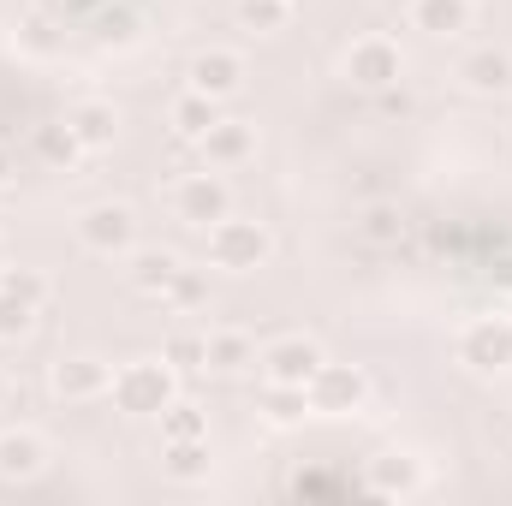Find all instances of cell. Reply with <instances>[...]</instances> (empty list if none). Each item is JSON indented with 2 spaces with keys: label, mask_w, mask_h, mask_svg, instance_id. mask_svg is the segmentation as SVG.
<instances>
[{
  "label": "cell",
  "mask_w": 512,
  "mask_h": 506,
  "mask_svg": "<svg viewBox=\"0 0 512 506\" xmlns=\"http://www.w3.org/2000/svg\"><path fill=\"white\" fill-rule=\"evenodd\" d=\"M0 268H6V245H0Z\"/></svg>",
  "instance_id": "33"
},
{
  "label": "cell",
  "mask_w": 512,
  "mask_h": 506,
  "mask_svg": "<svg viewBox=\"0 0 512 506\" xmlns=\"http://www.w3.org/2000/svg\"><path fill=\"white\" fill-rule=\"evenodd\" d=\"M358 239L376 245V251L399 245V239H405V209H399V203H370V209L358 215Z\"/></svg>",
  "instance_id": "22"
},
{
  "label": "cell",
  "mask_w": 512,
  "mask_h": 506,
  "mask_svg": "<svg viewBox=\"0 0 512 506\" xmlns=\"http://www.w3.org/2000/svg\"><path fill=\"white\" fill-rule=\"evenodd\" d=\"M197 149H203V161H209V167H245V161L256 155V126H251V120H227V114H221Z\"/></svg>",
  "instance_id": "16"
},
{
  "label": "cell",
  "mask_w": 512,
  "mask_h": 506,
  "mask_svg": "<svg viewBox=\"0 0 512 506\" xmlns=\"http://www.w3.org/2000/svg\"><path fill=\"white\" fill-rule=\"evenodd\" d=\"M108 399L126 411V417H161L173 399H179V370L167 358H137L126 370H114Z\"/></svg>",
  "instance_id": "2"
},
{
  "label": "cell",
  "mask_w": 512,
  "mask_h": 506,
  "mask_svg": "<svg viewBox=\"0 0 512 506\" xmlns=\"http://www.w3.org/2000/svg\"><path fill=\"white\" fill-rule=\"evenodd\" d=\"M30 328H36V304H24V298L0 292V340H24Z\"/></svg>",
  "instance_id": "29"
},
{
  "label": "cell",
  "mask_w": 512,
  "mask_h": 506,
  "mask_svg": "<svg viewBox=\"0 0 512 506\" xmlns=\"http://www.w3.org/2000/svg\"><path fill=\"white\" fill-rule=\"evenodd\" d=\"M167 120H173V131H179L185 143H203L209 126L221 120V102H215V96H203V90H179V96H173V108H167Z\"/></svg>",
  "instance_id": "19"
},
{
  "label": "cell",
  "mask_w": 512,
  "mask_h": 506,
  "mask_svg": "<svg viewBox=\"0 0 512 506\" xmlns=\"http://www.w3.org/2000/svg\"><path fill=\"white\" fill-rule=\"evenodd\" d=\"M340 78L364 96H387L399 78H405V54L393 36H358L346 54H340Z\"/></svg>",
  "instance_id": "4"
},
{
  "label": "cell",
  "mask_w": 512,
  "mask_h": 506,
  "mask_svg": "<svg viewBox=\"0 0 512 506\" xmlns=\"http://www.w3.org/2000/svg\"><path fill=\"white\" fill-rule=\"evenodd\" d=\"M179 268L185 262H179V251H167V245H131V256H126V280L143 298H161Z\"/></svg>",
  "instance_id": "17"
},
{
  "label": "cell",
  "mask_w": 512,
  "mask_h": 506,
  "mask_svg": "<svg viewBox=\"0 0 512 506\" xmlns=\"http://www.w3.org/2000/svg\"><path fill=\"white\" fill-rule=\"evenodd\" d=\"M48 387H54V399H66V405H90V399H108L114 370H108L102 358H90V352H72V358H54V364H48Z\"/></svg>",
  "instance_id": "9"
},
{
  "label": "cell",
  "mask_w": 512,
  "mask_h": 506,
  "mask_svg": "<svg viewBox=\"0 0 512 506\" xmlns=\"http://www.w3.org/2000/svg\"><path fill=\"white\" fill-rule=\"evenodd\" d=\"M304 393H310V417H352L370 399V376L358 364H322Z\"/></svg>",
  "instance_id": "5"
},
{
  "label": "cell",
  "mask_w": 512,
  "mask_h": 506,
  "mask_svg": "<svg viewBox=\"0 0 512 506\" xmlns=\"http://www.w3.org/2000/svg\"><path fill=\"white\" fill-rule=\"evenodd\" d=\"M66 126H72V137L96 155V149H114V137H120V108H114L108 96H78V102L66 108Z\"/></svg>",
  "instance_id": "13"
},
{
  "label": "cell",
  "mask_w": 512,
  "mask_h": 506,
  "mask_svg": "<svg viewBox=\"0 0 512 506\" xmlns=\"http://www.w3.org/2000/svg\"><path fill=\"white\" fill-rule=\"evenodd\" d=\"M78 245L96 256H131V245H137V209L131 203H90L78 215Z\"/></svg>",
  "instance_id": "8"
},
{
  "label": "cell",
  "mask_w": 512,
  "mask_h": 506,
  "mask_svg": "<svg viewBox=\"0 0 512 506\" xmlns=\"http://www.w3.org/2000/svg\"><path fill=\"white\" fill-rule=\"evenodd\" d=\"M48 471V441L36 429H6L0 435V483H30Z\"/></svg>",
  "instance_id": "15"
},
{
  "label": "cell",
  "mask_w": 512,
  "mask_h": 506,
  "mask_svg": "<svg viewBox=\"0 0 512 506\" xmlns=\"http://www.w3.org/2000/svg\"><path fill=\"white\" fill-rule=\"evenodd\" d=\"M453 358L471 376H507L512 370V316H471L453 334Z\"/></svg>",
  "instance_id": "3"
},
{
  "label": "cell",
  "mask_w": 512,
  "mask_h": 506,
  "mask_svg": "<svg viewBox=\"0 0 512 506\" xmlns=\"http://www.w3.org/2000/svg\"><path fill=\"white\" fill-rule=\"evenodd\" d=\"M328 364V352L310 340V334H280L256 352V370L262 381H286V387H310V376Z\"/></svg>",
  "instance_id": "7"
},
{
  "label": "cell",
  "mask_w": 512,
  "mask_h": 506,
  "mask_svg": "<svg viewBox=\"0 0 512 506\" xmlns=\"http://www.w3.org/2000/svg\"><path fill=\"white\" fill-rule=\"evenodd\" d=\"M173 215L185 227H215L221 215H233V191L221 179V167H203V173H185L173 185Z\"/></svg>",
  "instance_id": "6"
},
{
  "label": "cell",
  "mask_w": 512,
  "mask_h": 506,
  "mask_svg": "<svg viewBox=\"0 0 512 506\" xmlns=\"http://www.w3.org/2000/svg\"><path fill=\"white\" fill-rule=\"evenodd\" d=\"M161 358H167L179 376H197V370H209V334H173V340L161 346Z\"/></svg>",
  "instance_id": "27"
},
{
  "label": "cell",
  "mask_w": 512,
  "mask_h": 506,
  "mask_svg": "<svg viewBox=\"0 0 512 506\" xmlns=\"http://www.w3.org/2000/svg\"><path fill=\"white\" fill-rule=\"evenodd\" d=\"M209 370L215 376H245V370H256V340L239 334V328L209 334Z\"/></svg>",
  "instance_id": "20"
},
{
  "label": "cell",
  "mask_w": 512,
  "mask_h": 506,
  "mask_svg": "<svg viewBox=\"0 0 512 506\" xmlns=\"http://www.w3.org/2000/svg\"><path fill=\"white\" fill-rule=\"evenodd\" d=\"M453 78H459L465 96L501 102V96H512V54L507 48H471V54L453 66Z\"/></svg>",
  "instance_id": "11"
},
{
  "label": "cell",
  "mask_w": 512,
  "mask_h": 506,
  "mask_svg": "<svg viewBox=\"0 0 512 506\" xmlns=\"http://www.w3.org/2000/svg\"><path fill=\"white\" fill-rule=\"evenodd\" d=\"M262 417L274 429H292V423L310 417V393L304 387H286V381H262Z\"/></svg>",
  "instance_id": "21"
},
{
  "label": "cell",
  "mask_w": 512,
  "mask_h": 506,
  "mask_svg": "<svg viewBox=\"0 0 512 506\" xmlns=\"http://www.w3.org/2000/svg\"><path fill=\"white\" fill-rule=\"evenodd\" d=\"M24 48H30V54H48V48H54V36H48V24H42V18H30V24H24Z\"/></svg>",
  "instance_id": "30"
},
{
  "label": "cell",
  "mask_w": 512,
  "mask_h": 506,
  "mask_svg": "<svg viewBox=\"0 0 512 506\" xmlns=\"http://www.w3.org/2000/svg\"><path fill=\"white\" fill-rule=\"evenodd\" d=\"M209 298V280H203V268H179L173 280H167V292H161V304L167 310H197Z\"/></svg>",
  "instance_id": "28"
},
{
  "label": "cell",
  "mask_w": 512,
  "mask_h": 506,
  "mask_svg": "<svg viewBox=\"0 0 512 506\" xmlns=\"http://www.w3.org/2000/svg\"><path fill=\"white\" fill-rule=\"evenodd\" d=\"M405 24L429 42H453L471 30V0H405Z\"/></svg>",
  "instance_id": "14"
},
{
  "label": "cell",
  "mask_w": 512,
  "mask_h": 506,
  "mask_svg": "<svg viewBox=\"0 0 512 506\" xmlns=\"http://www.w3.org/2000/svg\"><path fill=\"white\" fill-rule=\"evenodd\" d=\"M185 90H203V96H215V102H233V96L245 90V54H233V48H203V54H191Z\"/></svg>",
  "instance_id": "10"
},
{
  "label": "cell",
  "mask_w": 512,
  "mask_h": 506,
  "mask_svg": "<svg viewBox=\"0 0 512 506\" xmlns=\"http://www.w3.org/2000/svg\"><path fill=\"white\" fill-rule=\"evenodd\" d=\"M36 155H42L48 167H78L90 149H84V143L72 137V126L60 120V126H42V131H36Z\"/></svg>",
  "instance_id": "24"
},
{
  "label": "cell",
  "mask_w": 512,
  "mask_h": 506,
  "mask_svg": "<svg viewBox=\"0 0 512 506\" xmlns=\"http://www.w3.org/2000/svg\"><path fill=\"white\" fill-rule=\"evenodd\" d=\"M209 435H197V441H161V477L167 483H209Z\"/></svg>",
  "instance_id": "18"
},
{
  "label": "cell",
  "mask_w": 512,
  "mask_h": 506,
  "mask_svg": "<svg viewBox=\"0 0 512 506\" xmlns=\"http://www.w3.org/2000/svg\"><path fill=\"white\" fill-rule=\"evenodd\" d=\"M423 483H429V477H423V459H417V453H382V459H370V471H364V489L382 495V501H411Z\"/></svg>",
  "instance_id": "12"
},
{
  "label": "cell",
  "mask_w": 512,
  "mask_h": 506,
  "mask_svg": "<svg viewBox=\"0 0 512 506\" xmlns=\"http://www.w3.org/2000/svg\"><path fill=\"white\" fill-rule=\"evenodd\" d=\"M155 423H161V441H197V435H209V411L197 399H173Z\"/></svg>",
  "instance_id": "23"
},
{
  "label": "cell",
  "mask_w": 512,
  "mask_h": 506,
  "mask_svg": "<svg viewBox=\"0 0 512 506\" xmlns=\"http://www.w3.org/2000/svg\"><path fill=\"white\" fill-rule=\"evenodd\" d=\"M0 292H12V298H24V304H36V310L54 298L48 274H42V268H24V262H6V268H0Z\"/></svg>",
  "instance_id": "25"
},
{
  "label": "cell",
  "mask_w": 512,
  "mask_h": 506,
  "mask_svg": "<svg viewBox=\"0 0 512 506\" xmlns=\"http://www.w3.org/2000/svg\"><path fill=\"white\" fill-rule=\"evenodd\" d=\"M6 405H12V381L0 376V411H6Z\"/></svg>",
  "instance_id": "32"
},
{
  "label": "cell",
  "mask_w": 512,
  "mask_h": 506,
  "mask_svg": "<svg viewBox=\"0 0 512 506\" xmlns=\"http://www.w3.org/2000/svg\"><path fill=\"white\" fill-rule=\"evenodd\" d=\"M239 24L251 36H280L292 24V0H239Z\"/></svg>",
  "instance_id": "26"
},
{
  "label": "cell",
  "mask_w": 512,
  "mask_h": 506,
  "mask_svg": "<svg viewBox=\"0 0 512 506\" xmlns=\"http://www.w3.org/2000/svg\"><path fill=\"white\" fill-rule=\"evenodd\" d=\"M0 185H12V149L0 143Z\"/></svg>",
  "instance_id": "31"
},
{
  "label": "cell",
  "mask_w": 512,
  "mask_h": 506,
  "mask_svg": "<svg viewBox=\"0 0 512 506\" xmlns=\"http://www.w3.org/2000/svg\"><path fill=\"white\" fill-rule=\"evenodd\" d=\"M203 256L221 274H256L274 256V233L256 215H221L215 227H203Z\"/></svg>",
  "instance_id": "1"
}]
</instances>
